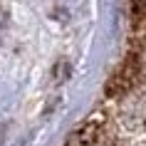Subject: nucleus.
Masks as SVG:
<instances>
[{"mask_svg":"<svg viewBox=\"0 0 146 146\" xmlns=\"http://www.w3.org/2000/svg\"><path fill=\"white\" fill-rule=\"evenodd\" d=\"M139 77V57L136 54H129L126 60H124V64L114 72V77L107 82V97H119V94L129 92L131 87H134V82H136Z\"/></svg>","mask_w":146,"mask_h":146,"instance_id":"1","label":"nucleus"},{"mask_svg":"<svg viewBox=\"0 0 146 146\" xmlns=\"http://www.w3.org/2000/svg\"><path fill=\"white\" fill-rule=\"evenodd\" d=\"M99 134H102V121L99 119H89L87 124H82V126L72 134V139H69L67 146H94L99 141Z\"/></svg>","mask_w":146,"mask_h":146,"instance_id":"2","label":"nucleus"},{"mask_svg":"<svg viewBox=\"0 0 146 146\" xmlns=\"http://www.w3.org/2000/svg\"><path fill=\"white\" fill-rule=\"evenodd\" d=\"M131 15L134 23H146V0H131Z\"/></svg>","mask_w":146,"mask_h":146,"instance_id":"3","label":"nucleus"}]
</instances>
